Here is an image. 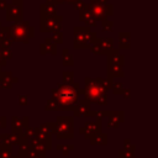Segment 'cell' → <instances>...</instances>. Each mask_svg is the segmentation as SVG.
I'll list each match as a JSON object with an SVG mask.
<instances>
[{"mask_svg":"<svg viewBox=\"0 0 158 158\" xmlns=\"http://www.w3.org/2000/svg\"><path fill=\"white\" fill-rule=\"evenodd\" d=\"M72 1H73V0H72Z\"/></svg>","mask_w":158,"mask_h":158,"instance_id":"2","label":"cell"},{"mask_svg":"<svg viewBox=\"0 0 158 158\" xmlns=\"http://www.w3.org/2000/svg\"><path fill=\"white\" fill-rule=\"evenodd\" d=\"M78 96V90H77V86L74 85H63L60 88H58V93L54 94V98L57 99L58 101V106L62 105L63 107H67L68 105H72L75 99Z\"/></svg>","mask_w":158,"mask_h":158,"instance_id":"1","label":"cell"}]
</instances>
